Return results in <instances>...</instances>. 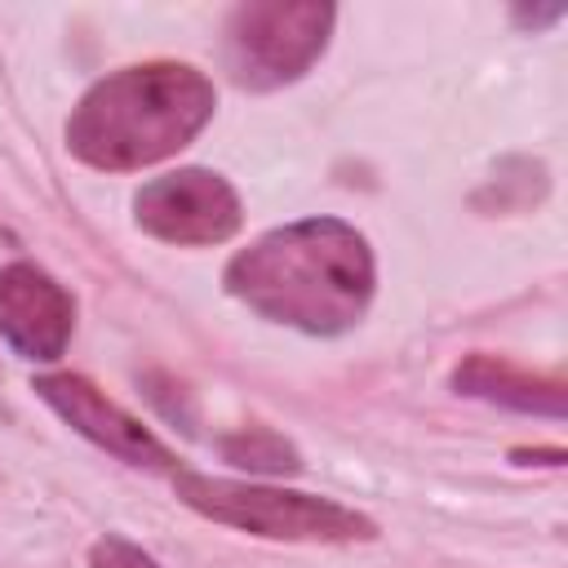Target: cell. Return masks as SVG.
Wrapping results in <instances>:
<instances>
[{"instance_id": "6da1fadb", "label": "cell", "mask_w": 568, "mask_h": 568, "mask_svg": "<svg viewBox=\"0 0 568 568\" xmlns=\"http://www.w3.org/2000/svg\"><path fill=\"white\" fill-rule=\"evenodd\" d=\"M222 284L253 315L311 333L337 337L351 333L377 293V262L368 235L342 217H297L257 235L240 248Z\"/></svg>"}, {"instance_id": "7a4b0ae2", "label": "cell", "mask_w": 568, "mask_h": 568, "mask_svg": "<svg viewBox=\"0 0 568 568\" xmlns=\"http://www.w3.org/2000/svg\"><path fill=\"white\" fill-rule=\"evenodd\" d=\"M217 111L191 62H133L93 80L67 115V151L98 173H138L191 146Z\"/></svg>"}, {"instance_id": "3957f363", "label": "cell", "mask_w": 568, "mask_h": 568, "mask_svg": "<svg viewBox=\"0 0 568 568\" xmlns=\"http://www.w3.org/2000/svg\"><path fill=\"white\" fill-rule=\"evenodd\" d=\"M173 493L186 510L262 537V541H306V546H355V541H373L377 524L355 510L342 506L333 497H315V493H297V488H275V484H257V479H226V475H204V470H178L173 475Z\"/></svg>"}, {"instance_id": "277c9868", "label": "cell", "mask_w": 568, "mask_h": 568, "mask_svg": "<svg viewBox=\"0 0 568 568\" xmlns=\"http://www.w3.org/2000/svg\"><path fill=\"white\" fill-rule=\"evenodd\" d=\"M337 9L324 0H248L226 13L222 67L240 89L271 93L302 80L328 49Z\"/></svg>"}, {"instance_id": "5b68a950", "label": "cell", "mask_w": 568, "mask_h": 568, "mask_svg": "<svg viewBox=\"0 0 568 568\" xmlns=\"http://www.w3.org/2000/svg\"><path fill=\"white\" fill-rule=\"evenodd\" d=\"M133 222L142 235L160 244L209 248V244H226L240 231L244 209H240L235 186L222 173L186 164V169L160 173L138 186Z\"/></svg>"}, {"instance_id": "8992f818", "label": "cell", "mask_w": 568, "mask_h": 568, "mask_svg": "<svg viewBox=\"0 0 568 568\" xmlns=\"http://www.w3.org/2000/svg\"><path fill=\"white\" fill-rule=\"evenodd\" d=\"M31 390L89 444H98L102 453H111L115 462L133 466V470H151V475H178L182 462L178 453L151 430L142 426L129 408H120L115 399H106L84 373H36Z\"/></svg>"}, {"instance_id": "52a82bcc", "label": "cell", "mask_w": 568, "mask_h": 568, "mask_svg": "<svg viewBox=\"0 0 568 568\" xmlns=\"http://www.w3.org/2000/svg\"><path fill=\"white\" fill-rule=\"evenodd\" d=\"M75 333V297L36 262L18 257L0 266V342L31 359L53 364L71 346Z\"/></svg>"}, {"instance_id": "ba28073f", "label": "cell", "mask_w": 568, "mask_h": 568, "mask_svg": "<svg viewBox=\"0 0 568 568\" xmlns=\"http://www.w3.org/2000/svg\"><path fill=\"white\" fill-rule=\"evenodd\" d=\"M453 390L457 395H470V399H484V404H501V408H515V413H537V417H564L568 413V386L564 377H541V373H528L510 359H497V355H466L457 368H453Z\"/></svg>"}, {"instance_id": "9c48e42d", "label": "cell", "mask_w": 568, "mask_h": 568, "mask_svg": "<svg viewBox=\"0 0 568 568\" xmlns=\"http://www.w3.org/2000/svg\"><path fill=\"white\" fill-rule=\"evenodd\" d=\"M217 453H222V462H231L235 470H248V475H297L302 470L297 444L271 426H244L235 435H222Z\"/></svg>"}, {"instance_id": "30bf717a", "label": "cell", "mask_w": 568, "mask_h": 568, "mask_svg": "<svg viewBox=\"0 0 568 568\" xmlns=\"http://www.w3.org/2000/svg\"><path fill=\"white\" fill-rule=\"evenodd\" d=\"M89 568H160V559L146 555L138 541H129L120 532H102L89 546Z\"/></svg>"}, {"instance_id": "8fae6325", "label": "cell", "mask_w": 568, "mask_h": 568, "mask_svg": "<svg viewBox=\"0 0 568 568\" xmlns=\"http://www.w3.org/2000/svg\"><path fill=\"white\" fill-rule=\"evenodd\" d=\"M568 13V4H515L510 9V22L519 27V31H541V27H550V22H559Z\"/></svg>"}, {"instance_id": "7c38bea8", "label": "cell", "mask_w": 568, "mask_h": 568, "mask_svg": "<svg viewBox=\"0 0 568 568\" xmlns=\"http://www.w3.org/2000/svg\"><path fill=\"white\" fill-rule=\"evenodd\" d=\"M510 462H519V466H564L568 457H564V448H515Z\"/></svg>"}]
</instances>
